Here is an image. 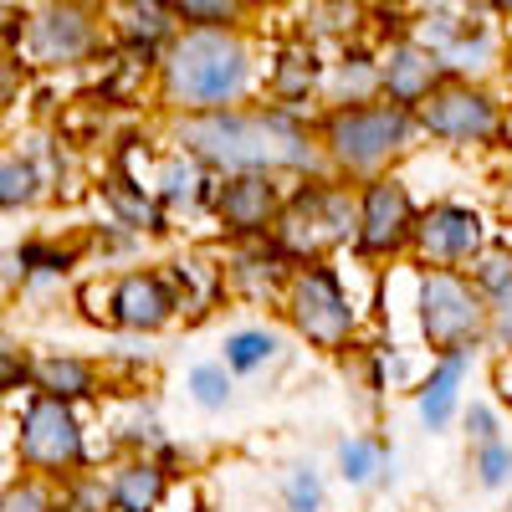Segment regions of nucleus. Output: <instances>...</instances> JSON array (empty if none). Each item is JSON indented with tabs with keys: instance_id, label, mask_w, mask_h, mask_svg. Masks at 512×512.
Returning a JSON list of instances; mask_svg holds the SVG:
<instances>
[{
	"instance_id": "nucleus-1",
	"label": "nucleus",
	"mask_w": 512,
	"mask_h": 512,
	"mask_svg": "<svg viewBox=\"0 0 512 512\" xmlns=\"http://www.w3.org/2000/svg\"><path fill=\"white\" fill-rule=\"evenodd\" d=\"M180 144L210 164L226 169H282V164H313V149L282 113H226L200 108L180 123Z\"/></svg>"
},
{
	"instance_id": "nucleus-2",
	"label": "nucleus",
	"mask_w": 512,
	"mask_h": 512,
	"mask_svg": "<svg viewBox=\"0 0 512 512\" xmlns=\"http://www.w3.org/2000/svg\"><path fill=\"white\" fill-rule=\"evenodd\" d=\"M169 93L190 108H226L246 93L251 82V57L241 47V36L231 31H210V26H190L164 62Z\"/></svg>"
},
{
	"instance_id": "nucleus-3",
	"label": "nucleus",
	"mask_w": 512,
	"mask_h": 512,
	"mask_svg": "<svg viewBox=\"0 0 512 512\" xmlns=\"http://www.w3.org/2000/svg\"><path fill=\"white\" fill-rule=\"evenodd\" d=\"M410 139V113L400 103H384V108H344L328 118V144L333 154L344 159L349 169H369L379 164L390 149H400Z\"/></svg>"
},
{
	"instance_id": "nucleus-4",
	"label": "nucleus",
	"mask_w": 512,
	"mask_h": 512,
	"mask_svg": "<svg viewBox=\"0 0 512 512\" xmlns=\"http://www.w3.org/2000/svg\"><path fill=\"white\" fill-rule=\"evenodd\" d=\"M93 47H98L93 16L82 11L77 0H52V6H41V11L26 21V52H31V62H41V67L82 62Z\"/></svg>"
},
{
	"instance_id": "nucleus-5",
	"label": "nucleus",
	"mask_w": 512,
	"mask_h": 512,
	"mask_svg": "<svg viewBox=\"0 0 512 512\" xmlns=\"http://www.w3.org/2000/svg\"><path fill=\"white\" fill-rule=\"evenodd\" d=\"M420 323H425V338H431V344L461 349L466 338H477V328H482V303L461 277L431 272L425 287H420Z\"/></svg>"
},
{
	"instance_id": "nucleus-6",
	"label": "nucleus",
	"mask_w": 512,
	"mask_h": 512,
	"mask_svg": "<svg viewBox=\"0 0 512 512\" xmlns=\"http://www.w3.org/2000/svg\"><path fill=\"white\" fill-rule=\"evenodd\" d=\"M21 461L26 466H41V472H62V466H77L82 461V431L72 410L57 400V395H41L31 410H26V425H21Z\"/></svg>"
},
{
	"instance_id": "nucleus-7",
	"label": "nucleus",
	"mask_w": 512,
	"mask_h": 512,
	"mask_svg": "<svg viewBox=\"0 0 512 512\" xmlns=\"http://www.w3.org/2000/svg\"><path fill=\"white\" fill-rule=\"evenodd\" d=\"M420 123L431 128V134H441V139L472 144V139H492L497 134V108H492L487 93L461 88V82H446L441 93L420 98Z\"/></svg>"
},
{
	"instance_id": "nucleus-8",
	"label": "nucleus",
	"mask_w": 512,
	"mask_h": 512,
	"mask_svg": "<svg viewBox=\"0 0 512 512\" xmlns=\"http://www.w3.org/2000/svg\"><path fill=\"white\" fill-rule=\"evenodd\" d=\"M292 318H297V328H303L313 344H323V349H338L349 338V323H354V313H349V303H344V292H338V282L328 277V272H303L297 277V287H292Z\"/></svg>"
},
{
	"instance_id": "nucleus-9",
	"label": "nucleus",
	"mask_w": 512,
	"mask_h": 512,
	"mask_svg": "<svg viewBox=\"0 0 512 512\" xmlns=\"http://www.w3.org/2000/svg\"><path fill=\"white\" fill-rule=\"evenodd\" d=\"M354 226V210L344 195H328V190H303L292 205V216L282 221V241L292 251H323L333 241H344Z\"/></svg>"
},
{
	"instance_id": "nucleus-10",
	"label": "nucleus",
	"mask_w": 512,
	"mask_h": 512,
	"mask_svg": "<svg viewBox=\"0 0 512 512\" xmlns=\"http://www.w3.org/2000/svg\"><path fill=\"white\" fill-rule=\"evenodd\" d=\"M359 236H364V251H395L415 236V210H410V195L395 185V180H379L369 185L364 195V216H359Z\"/></svg>"
},
{
	"instance_id": "nucleus-11",
	"label": "nucleus",
	"mask_w": 512,
	"mask_h": 512,
	"mask_svg": "<svg viewBox=\"0 0 512 512\" xmlns=\"http://www.w3.org/2000/svg\"><path fill=\"white\" fill-rule=\"evenodd\" d=\"M415 236H420L425 256H436V262H456V256L477 251L482 221L472 216V210H461V205H441V210H431V216L415 226Z\"/></svg>"
},
{
	"instance_id": "nucleus-12",
	"label": "nucleus",
	"mask_w": 512,
	"mask_h": 512,
	"mask_svg": "<svg viewBox=\"0 0 512 512\" xmlns=\"http://www.w3.org/2000/svg\"><path fill=\"white\" fill-rule=\"evenodd\" d=\"M436 77H441V62L425 52V47H415V41H400V47L390 52V62H384V72H379L384 93H390L400 108L405 103H420L425 93L436 88Z\"/></svg>"
},
{
	"instance_id": "nucleus-13",
	"label": "nucleus",
	"mask_w": 512,
	"mask_h": 512,
	"mask_svg": "<svg viewBox=\"0 0 512 512\" xmlns=\"http://www.w3.org/2000/svg\"><path fill=\"white\" fill-rule=\"evenodd\" d=\"M169 313H175V292H169L159 277H123L113 292V318L123 328H159Z\"/></svg>"
},
{
	"instance_id": "nucleus-14",
	"label": "nucleus",
	"mask_w": 512,
	"mask_h": 512,
	"mask_svg": "<svg viewBox=\"0 0 512 512\" xmlns=\"http://www.w3.org/2000/svg\"><path fill=\"white\" fill-rule=\"evenodd\" d=\"M277 210V190L262 180V175H246V180H231L226 195H221V221L231 231H267Z\"/></svg>"
},
{
	"instance_id": "nucleus-15",
	"label": "nucleus",
	"mask_w": 512,
	"mask_h": 512,
	"mask_svg": "<svg viewBox=\"0 0 512 512\" xmlns=\"http://www.w3.org/2000/svg\"><path fill=\"white\" fill-rule=\"evenodd\" d=\"M175 6L169 0H123V11H118V31L134 41V47H144V52H154L159 41H169L175 36Z\"/></svg>"
},
{
	"instance_id": "nucleus-16",
	"label": "nucleus",
	"mask_w": 512,
	"mask_h": 512,
	"mask_svg": "<svg viewBox=\"0 0 512 512\" xmlns=\"http://www.w3.org/2000/svg\"><path fill=\"white\" fill-rule=\"evenodd\" d=\"M164 497V472L159 466H123L113 482V502L118 512H154Z\"/></svg>"
},
{
	"instance_id": "nucleus-17",
	"label": "nucleus",
	"mask_w": 512,
	"mask_h": 512,
	"mask_svg": "<svg viewBox=\"0 0 512 512\" xmlns=\"http://www.w3.org/2000/svg\"><path fill=\"white\" fill-rule=\"evenodd\" d=\"M456 384H461V354L451 349V359L436 369V379L425 384V395H420V415L431 420V425H446V420H451V405H456Z\"/></svg>"
},
{
	"instance_id": "nucleus-18",
	"label": "nucleus",
	"mask_w": 512,
	"mask_h": 512,
	"mask_svg": "<svg viewBox=\"0 0 512 512\" xmlns=\"http://www.w3.org/2000/svg\"><path fill=\"white\" fill-rule=\"evenodd\" d=\"M185 26H210V31H231L246 16V0H169Z\"/></svg>"
},
{
	"instance_id": "nucleus-19",
	"label": "nucleus",
	"mask_w": 512,
	"mask_h": 512,
	"mask_svg": "<svg viewBox=\"0 0 512 512\" xmlns=\"http://www.w3.org/2000/svg\"><path fill=\"white\" fill-rule=\"evenodd\" d=\"M36 379H41V390L57 395V400H72V395H88L93 390V369L82 364V359H47V364L36 369Z\"/></svg>"
},
{
	"instance_id": "nucleus-20",
	"label": "nucleus",
	"mask_w": 512,
	"mask_h": 512,
	"mask_svg": "<svg viewBox=\"0 0 512 512\" xmlns=\"http://www.w3.org/2000/svg\"><path fill=\"white\" fill-rule=\"evenodd\" d=\"M313 77H318L313 52H287L282 67H277V93H282V98H303V93L313 88Z\"/></svg>"
},
{
	"instance_id": "nucleus-21",
	"label": "nucleus",
	"mask_w": 512,
	"mask_h": 512,
	"mask_svg": "<svg viewBox=\"0 0 512 512\" xmlns=\"http://www.w3.org/2000/svg\"><path fill=\"white\" fill-rule=\"evenodd\" d=\"M36 195V169L21 159H0V205H26Z\"/></svg>"
},
{
	"instance_id": "nucleus-22",
	"label": "nucleus",
	"mask_w": 512,
	"mask_h": 512,
	"mask_svg": "<svg viewBox=\"0 0 512 512\" xmlns=\"http://www.w3.org/2000/svg\"><path fill=\"white\" fill-rule=\"evenodd\" d=\"M272 338L267 333H236L231 338V344H226V359L236 364V369H256V364H262V359H272Z\"/></svg>"
},
{
	"instance_id": "nucleus-23",
	"label": "nucleus",
	"mask_w": 512,
	"mask_h": 512,
	"mask_svg": "<svg viewBox=\"0 0 512 512\" xmlns=\"http://www.w3.org/2000/svg\"><path fill=\"white\" fill-rule=\"evenodd\" d=\"M374 461H379V446L374 441H349L344 446V477L349 482H369L374 477Z\"/></svg>"
},
{
	"instance_id": "nucleus-24",
	"label": "nucleus",
	"mask_w": 512,
	"mask_h": 512,
	"mask_svg": "<svg viewBox=\"0 0 512 512\" xmlns=\"http://www.w3.org/2000/svg\"><path fill=\"white\" fill-rule=\"evenodd\" d=\"M190 390H195V400H200V405L216 410V405H226V374L205 364V369H195V374H190Z\"/></svg>"
},
{
	"instance_id": "nucleus-25",
	"label": "nucleus",
	"mask_w": 512,
	"mask_h": 512,
	"mask_svg": "<svg viewBox=\"0 0 512 512\" xmlns=\"http://www.w3.org/2000/svg\"><path fill=\"white\" fill-rule=\"evenodd\" d=\"M0 512H52V502L36 482H26V487H11L6 497H0Z\"/></svg>"
},
{
	"instance_id": "nucleus-26",
	"label": "nucleus",
	"mask_w": 512,
	"mask_h": 512,
	"mask_svg": "<svg viewBox=\"0 0 512 512\" xmlns=\"http://www.w3.org/2000/svg\"><path fill=\"white\" fill-rule=\"evenodd\" d=\"M287 502H292V512H318V502H323L318 477H313V472H297V477L287 482Z\"/></svg>"
},
{
	"instance_id": "nucleus-27",
	"label": "nucleus",
	"mask_w": 512,
	"mask_h": 512,
	"mask_svg": "<svg viewBox=\"0 0 512 512\" xmlns=\"http://www.w3.org/2000/svg\"><path fill=\"white\" fill-rule=\"evenodd\" d=\"M482 446H487V451H482V466H477L482 482H487V487L507 482V472H512V451H507V446H497V441H482Z\"/></svg>"
},
{
	"instance_id": "nucleus-28",
	"label": "nucleus",
	"mask_w": 512,
	"mask_h": 512,
	"mask_svg": "<svg viewBox=\"0 0 512 512\" xmlns=\"http://www.w3.org/2000/svg\"><path fill=\"white\" fill-rule=\"evenodd\" d=\"M477 277H482V287H507V282H512V256H502V251L482 256Z\"/></svg>"
},
{
	"instance_id": "nucleus-29",
	"label": "nucleus",
	"mask_w": 512,
	"mask_h": 512,
	"mask_svg": "<svg viewBox=\"0 0 512 512\" xmlns=\"http://www.w3.org/2000/svg\"><path fill=\"white\" fill-rule=\"evenodd\" d=\"M26 379V364H21V354H11L6 344H0V390H11V384H21Z\"/></svg>"
},
{
	"instance_id": "nucleus-30",
	"label": "nucleus",
	"mask_w": 512,
	"mask_h": 512,
	"mask_svg": "<svg viewBox=\"0 0 512 512\" xmlns=\"http://www.w3.org/2000/svg\"><path fill=\"white\" fill-rule=\"evenodd\" d=\"M21 262H31L36 272H57V267H67V256H57V251H41V246H21Z\"/></svg>"
},
{
	"instance_id": "nucleus-31",
	"label": "nucleus",
	"mask_w": 512,
	"mask_h": 512,
	"mask_svg": "<svg viewBox=\"0 0 512 512\" xmlns=\"http://www.w3.org/2000/svg\"><path fill=\"white\" fill-rule=\"evenodd\" d=\"M11 93H16V62H6V57H0V113H6Z\"/></svg>"
},
{
	"instance_id": "nucleus-32",
	"label": "nucleus",
	"mask_w": 512,
	"mask_h": 512,
	"mask_svg": "<svg viewBox=\"0 0 512 512\" xmlns=\"http://www.w3.org/2000/svg\"><path fill=\"white\" fill-rule=\"evenodd\" d=\"M190 185H195L190 169H169V195H190Z\"/></svg>"
},
{
	"instance_id": "nucleus-33",
	"label": "nucleus",
	"mask_w": 512,
	"mask_h": 512,
	"mask_svg": "<svg viewBox=\"0 0 512 512\" xmlns=\"http://www.w3.org/2000/svg\"><path fill=\"white\" fill-rule=\"evenodd\" d=\"M52 512H103V502H98L93 492H82L77 502H67V507H52Z\"/></svg>"
},
{
	"instance_id": "nucleus-34",
	"label": "nucleus",
	"mask_w": 512,
	"mask_h": 512,
	"mask_svg": "<svg viewBox=\"0 0 512 512\" xmlns=\"http://www.w3.org/2000/svg\"><path fill=\"white\" fill-rule=\"evenodd\" d=\"M472 425H477L482 441H492V415H487V410H472Z\"/></svg>"
},
{
	"instance_id": "nucleus-35",
	"label": "nucleus",
	"mask_w": 512,
	"mask_h": 512,
	"mask_svg": "<svg viewBox=\"0 0 512 512\" xmlns=\"http://www.w3.org/2000/svg\"><path fill=\"white\" fill-rule=\"evenodd\" d=\"M466 6H477V11H502V6H512V0H466Z\"/></svg>"
},
{
	"instance_id": "nucleus-36",
	"label": "nucleus",
	"mask_w": 512,
	"mask_h": 512,
	"mask_svg": "<svg viewBox=\"0 0 512 512\" xmlns=\"http://www.w3.org/2000/svg\"><path fill=\"white\" fill-rule=\"evenodd\" d=\"M502 134H507V144H512V118H507V123H502Z\"/></svg>"
}]
</instances>
